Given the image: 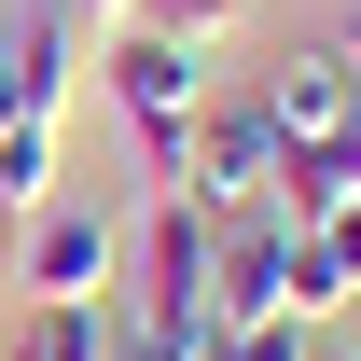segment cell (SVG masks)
<instances>
[{
    "instance_id": "8",
    "label": "cell",
    "mask_w": 361,
    "mask_h": 361,
    "mask_svg": "<svg viewBox=\"0 0 361 361\" xmlns=\"http://www.w3.org/2000/svg\"><path fill=\"white\" fill-rule=\"evenodd\" d=\"M14 361H126V306L97 292V306H28V348Z\"/></svg>"
},
{
    "instance_id": "1",
    "label": "cell",
    "mask_w": 361,
    "mask_h": 361,
    "mask_svg": "<svg viewBox=\"0 0 361 361\" xmlns=\"http://www.w3.org/2000/svg\"><path fill=\"white\" fill-rule=\"evenodd\" d=\"M97 84H111V111H126L139 167L180 195V153H195V111H209V84H195V42H167V28H97Z\"/></svg>"
},
{
    "instance_id": "12",
    "label": "cell",
    "mask_w": 361,
    "mask_h": 361,
    "mask_svg": "<svg viewBox=\"0 0 361 361\" xmlns=\"http://www.w3.org/2000/svg\"><path fill=\"white\" fill-rule=\"evenodd\" d=\"M70 14H84V28H126V0H70Z\"/></svg>"
},
{
    "instance_id": "5",
    "label": "cell",
    "mask_w": 361,
    "mask_h": 361,
    "mask_svg": "<svg viewBox=\"0 0 361 361\" xmlns=\"http://www.w3.org/2000/svg\"><path fill=\"white\" fill-rule=\"evenodd\" d=\"M250 97H264L278 139H334V126H361V56H348V42H292Z\"/></svg>"
},
{
    "instance_id": "14",
    "label": "cell",
    "mask_w": 361,
    "mask_h": 361,
    "mask_svg": "<svg viewBox=\"0 0 361 361\" xmlns=\"http://www.w3.org/2000/svg\"><path fill=\"white\" fill-rule=\"evenodd\" d=\"M126 361H153V348H126Z\"/></svg>"
},
{
    "instance_id": "13",
    "label": "cell",
    "mask_w": 361,
    "mask_h": 361,
    "mask_svg": "<svg viewBox=\"0 0 361 361\" xmlns=\"http://www.w3.org/2000/svg\"><path fill=\"white\" fill-rule=\"evenodd\" d=\"M334 42H348V56H361V14H348V28H334Z\"/></svg>"
},
{
    "instance_id": "2",
    "label": "cell",
    "mask_w": 361,
    "mask_h": 361,
    "mask_svg": "<svg viewBox=\"0 0 361 361\" xmlns=\"http://www.w3.org/2000/svg\"><path fill=\"white\" fill-rule=\"evenodd\" d=\"M209 319H223V334H250V319H334V278H319V250H306L292 209H236V223H223Z\"/></svg>"
},
{
    "instance_id": "4",
    "label": "cell",
    "mask_w": 361,
    "mask_h": 361,
    "mask_svg": "<svg viewBox=\"0 0 361 361\" xmlns=\"http://www.w3.org/2000/svg\"><path fill=\"white\" fill-rule=\"evenodd\" d=\"M278 167H292V139L264 126V97H223V111H195V153H180V195L236 223V209H278Z\"/></svg>"
},
{
    "instance_id": "16",
    "label": "cell",
    "mask_w": 361,
    "mask_h": 361,
    "mask_svg": "<svg viewBox=\"0 0 361 361\" xmlns=\"http://www.w3.org/2000/svg\"><path fill=\"white\" fill-rule=\"evenodd\" d=\"M319 361H334V348H319Z\"/></svg>"
},
{
    "instance_id": "15",
    "label": "cell",
    "mask_w": 361,
    "mask_h": 361,
    "mask_svg": "<svg viewBox=\"0 0 361 361\" xmlns=\"http://www.w3.org/2000/svg\"><path fill=\"white\" fill-rule=\"evenodd\" d=\"M0 361H14V348H0Z\"/></svg>"
},
{
    "instance_id": "9",
    "label": "cell",
    "mask_w": 361,
    "mask_h": 361,
    "mask_svg": "<svg viewBox=\"0 0 361 361\" xmlns=\"http://www.w3.org/2000/svg\"><path fill=\"white\" fill-rule=\"evenodd\" d=\"M56 195V126H0V223H28Z\"/></svg>"
},
{
    "instance_id": "7",
    "label": "cell",
    "mask_w": 361,
    "mask_h": 361,
    "mask_svg": "<svg viewBox=\"0 0 361 361\" xmlns=\"http://www.w3.org/2000/svg\"><path fill=\"white\" fill-rule=\"evenodd\" d=\"M278 209H292V223H334V209H361V126L292 139V167H278Z\"/></svg>"
},
{
    "instance_id": "11",
    "label": "cell",
    "mask_w": 361,
    "mask_h": 361,
    "mask_svg": "<svg viewBox=\"0 0 361 361\" xmlns=\"http://www.w3.org/2000/svg\"><path fill=\"white\" fill-rule=\"evenodd\" d=\"M319 278H334V306H361V209H334V223H306Z\"/></svg>"
},
{
    "instance_id": "3",
    "label": "cell",
    "mask_w": 361,
    "mask_h": 361,
    "mask_svg": "<svg viewBox=\"0 0 361 361\" xmlns=\"http://www.w3.org/2000/svg\"><path fill=\"white\" fill-rule=\"evenodd\" d=\"M14 292H28V306H97V292H126V223L84 209V195H42V209L14 223Z\"/></svg>"
},
{
    "instance_id": "10",
    "label": "cell",
    "mask_w": 361,
    "mask_h": 361,
    "mask_svg": "<svg viewBox=\"0 0 361 361\" xmlns=\"http://www.w3.org/2000/svg\"><path fill=\"white\" fill-rule=\"evenodd\" d=\"M209 361H319V319H250V334H209Z\"/></svg>"
},
{
    "instance_id": "6",
    "label": "cell",
    "mask_w": 361,
    "mask_h": 361,
    "mask_svg": "<svg viewBox=\"0 0 361 361\" xmlns=\"http://www.w3.org/2000/svg\"><path fill=\"white\" fill-rule=\"evenodd\" d=\"M70 70H84V14L42 0V14L0 42V126H56V111H70Z\"/></svg>"
}]
</instances>
